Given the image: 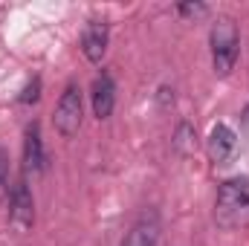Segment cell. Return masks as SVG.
Wrapping results in <instances>:
<instances>
[{"mask_svg":"<svg viewBox=\"0 0 249 246\" xmlns=\"http://www.w3.org/2000/svg\"><path fill=\"white\" fill-rule=\"evenodd\" d=\"M93 113L99 119H107L113 113V105H116V84L107 72H102L96 81H93Z\"/></svg>","mask_w":249,"mask_h":246,"instance_id":"cell-9","label":"cell"},{"mask_svg":"<svg viewBox=\"0 0 249 246\" xmlns=\"http://www.w3.org/2000/svg\"><path fill=\"white\" fill-rule=\"evenodd\" d=\"M177 12H180L183 18H203V15L209 12V6H203V3H180Z\"/></svg>","mask_w":249,"mask_h":246,"instance_id":"cell-12","label":"cell"},{"mask_svg":"<svg viewBox=\"0 0 249 246\" xmlns=\"http://www.w3.org/2000/svg\"><path fill=\"white\" fill-rule=\"evenodd\" d=\"M9 220L18 232H26L32 229L35 223V200H32V191L26 177H20L18 183L12 185V194H9Z\"/></svg>","mask_w":249,"mask_h":246,"instance_id":"cell-4","label":"cell"},{"mask_svg":"<svg viewBox=\"0 0 249 246\" xmlns=\"http://www.w3.org/2000/svg\"><path fill=\"white\" fill-rule=\"evenodd\" d=\"M55 130L61 133L64 139H72L81 127V90L75 84H67L55 105V116H53Z\"/></svg>","mask_w":249,"mask_h":246,"instance_id":"cell-3","label":"cell"},{"mask_svg":"<svg viewBox=\"0 0 249 246\" xmlns=\"http://www.w3.org/2000/svg\"><path fill=\"white\" fill-rule=\"evenodd\" d=\"M244 122L249 124V105H247V110H244Z\"/></svg>","mask_w":249,"mask_h":246,"instance_id":"cell-14","label":"cell"},{"mask_svg":"<svg viewBox=\"0 0 249 246\" xmlns=\"http://www.w3.org/2000/svg\"><path fill=\"white\" fill-rule=\"evenodd\" d=\"M47 168V157H44V139H41V127L32 122L26 127V139H23V171L38 177Z\"/></svg>","mask_w":249,"mask_h":246,"instance_id":"cell-6","label":"cell"},{"mask_svg":"<svg viewBox=\"0 0 249 246\" xmlns=\"http://www.w3.org/2000/svg\"><path fill=\"white\" fill-rule=\"evenodd\" d=\"M38 96H41V81H38V78H32V84H26V90H23L20 102H23V105H29V102H38Z\"/></svg>","mask_w":249,"mask_h":246,"instance_id":"cell-13","label":"cell"},{"mask_svg":"<svg viewBox=\"0 0 249 246\" xmlns=\"http://www.w3.org/2000/svg\"><path fill=\"white\" fill-rule=\"evenodd\" d=\"M160 241V220H157V214L151 211H145L133 226H130V232L124 235L122 246H157Z\"/></svg>","mask_w":249,"mask_h":246,"instance_id":"cell-8","label":"cell"},{"mask_svg":"<svg viewBox=\"0 0 249 246\" xmlns=\"http://www.w3.org/2000/svg\"><path fill=\"white\" fill-rule=\"evenodd\" d=\"M9 171H6V154L0 151V206L9 200Z\"/></svg>","mask_w":249,"mask_h":246,"instance_id":"cell-11","label":"cell"},{"mask_svg":"<svg viewBox=\"0 0 249 246\" xmlns=\"http://www.w3.org/2000/svg\"><path fill=\"white\" fill-rule=\"evenodd\" d=\"M194 139H197V136H194L191 124L183 122L180 127H177V136H174V148H177V151L186 157V154H191V151H194Z\"/></svg>","mask_w":249,"mask_h":246,"instance_id":"cell-10","label":"cell"},{"mask_svg":"<svg viewBox=\"0 0 249 246\" xmlns=\"http://www.w3.org/2000/svg\"><path fill=\"white\" fill-rule=\"evenodd\" d=\"M214 223L220 229H249V180L232 177L217 188Z\"/></svg>","mask_w":249,"mask_h":246,"instance_id":"cell-1","label":"cell"},{"mask_svg":"<svg viewBox=\"0 0 249 246\" xmlns=\"http://www.w3.org/2000/svg\"><path fill=\"white\" fill-rule=\"evenodd\" d=\"M209 44H212V67L220 78H226L235 61H238V53H241V35H238V26L232 18H217L214 26H212V35H209Z\"/></svg>","mask_w":249,"mask_h":246,"instance_id":"cell-2","label":"cell"},{"mask_svg":"<svg viewBox=\"0 0 249 246\" xmlns=\"http://www.w3.org/2000/svg\"><path fill=\"white\" fill-rule=\"evenodd\" d=\"M107 23L105 20H90L81 32V53L90 64H102L105 53H107Z\"/></svg>","mask_w":249,"mask_h":246,"instance_id":"cell-5","label":"cell"},{"mask_svg":"<svg viewBox=\"0 0 249 246\" xmlns=\"http://www.w3.org/2000/svg\"><path fill=\"white\" fill-rule=\"evenodd\" d=\"M209 157H212V162H217V165H223L232 154H235V148H238V139H235V130L229 127V124H214L212 127V133H209Z\"/></svg>","mask_w":249,"mask_h":246,"instance_id":"cell-7","label":"cell"}]
</instances>
